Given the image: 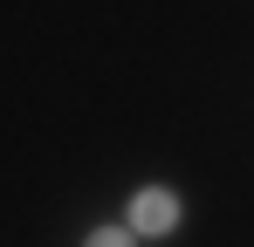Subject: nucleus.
I'll return each instance as SVG.
<instances>
[{
	"label": "nucleus",
	"mask_w": 254,
	"mask_h": 247,
	"mask_svg": "<svg viewBox=\"0 0 254 247\" xmlns=\"http://www.w3.org/2000/svg\"><path fill=\"white\" fill-rule=\"evenodd\" d=\"M172 220H179V199L158 192V185H144V192L130 199V234H165Z\"/></svg>",
	"instance_id": "1"
},
{
	"label": "nucleus",
	"mask_w": 254,
	"mask_h": 247,
	"mask_svg": "<svg viewBox=\"0 0 254 247\" xmlns=\"http://www.w3.org/2000/svg\"><path fill=\"white\" fill-rule=\"evenodd\" d=\"M83 247H130V234H124V227H96Z\"/></svg>",
	"instance_id": "2"
}]
</instances>
